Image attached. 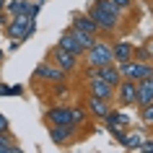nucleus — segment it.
<instances>
[{
    "label": "nucleus",
    "instance_id": "nucleus-3",
    "mask_svg": "<svg viewBox=\"0 0 153 153\" xmlns=\"http://www.w3.org/2000/svg\"><path fill=\"white\" fill-rule=\"evenodd\" d=\"M120 73L122 78H130V81H145V78H153V62H140V60H130V62H120Z\"/></svg>",
    "mask_w": 153,
    "mask_h": 153
},
{
    "label": "nucleus",
    "instance_id": "nucleus-5",
    "mask_svg": "<svg viewBox=\"0 0 153 153\" xmlns=\"http://www.w3.org/2000/svg\"><path fill=\"white\" fill-rule=\"evenodd\" d=\"M135 88H137L135 81L122 78V81L117 83V88H114V101H117L120 106H132L135 104Z\"/></svg>",
    "mask_w": 153,
    "mask_h": 153
},
{
    "label": "nucleus",
    "instance_id": "nucleus-16",
    "mask_svg": "<svg viewBox=\"0 0 153 153\" xmlns=\"http://www.w3.org/2000/svg\"><path fill=\"white\" fill-rule=\"evenodd\" d=\"M88 94H94V96H99V99H106V101H114V88L106 81H101V78L88 81Z\"/></svg>",
    "mask_w": 153,
    "mask_h": 153
},
{
    "label": "nucleus",
    "instance_id": "nucleus-2",
    "mask_svg": "<svg viewBox=\"0 0 153 153\" xmlns=\"http://www.w3.org/2000/svg\"><path fill=\"white\" fill-rule=\"evenodd\" d=\"M86 62L94 65V68H104V65L114 62V57H112V44H106L104 39H96L94 44H91L86 52Z\"/></svg>",
    "mask_w": 153,
    "mask_h": 153
},
{
    "label": "nucleus",
    "instance_id": "nucleus-26",
    "mask_svg": "<svg viewBox=\"0 0 153 153\" xmlns=\"http://www.w3.org/2000/svg\"><path fill=\"white\" fill-rule=\"evenodd\" d=\"M145 49H148V57H151V62H153V39L145 42Z\"/></svg>",
    "mask_w": 153,
    "mask_h": 153
},
{
    "label": "nucleus",
    "instance_id": "nucleus-29",
    "mask_svg": "<svg viewBox=\"0 0 153 153\" xmlns=\"http://www.w3.org/2000/svg\"><path fill=\"white\" fill-rule=\"evenodd\" d=\"M0 57H3V52H0Z\"/></svg>",
    "mask_w": 153,
    "mask_h": 153
},
{
    "label": "nucleus",
    "instance_id": "nucleus-15",
    "mask_svg": "<svg viewBox=\"0 0 153 153\" xmlns=\"http://www.w3.org/2000/svg\"><path fill=\"white\" fill-rule=\"evenodd\" d=\"M70 26H73V29H78V31H83V34H94V36H99V26L91 21L88 13H75L73 21H70Z\"/></svg>",
    "mask_w": 153,
    "mask_h": 153
},
{
    "label": "nucleus",
    "instance_id": "nucleus-6",
    "mask_svg": "<svg viewBox=\"0 0 153 153\" xmlns=\"http://www.w3.org/2000/svg\"><path fill=\"white\" fill-rule=\"evenodd\" d=\"M57 47H62V49H68L70 55H75V57H83V44H81V39H78V31L75 29H65L62 34H60V39H57Z\"/></svg>",
    "mask_w": 153,
    "mask_h": 153
},
{
    "label": "nucleus",
    "instance_id": "nucleus-27",
    "mask_svg": "<svg viewBox=\"0 0 153 153\" xmlns=\"http://www.w3.org/2000/svg\"><path fill=\"white\" fill-rule=\"evenodd\" d=\"M10 125H8V120H5V117H3V114H0V132H3V130H8Z\"/></svg>",
    "mask_w": 153,
    "mask_h": 153
},
{
    "label": "nucleus",
    "instance_id": "nucleus-13",
    "mask_svg": "<svg viewBox=\"0 0 153 153\" xmlns=\"http://www.w3.org/2000/svg\"><path fill=\"white\" fill-rule=\"evenodd\" d=\"M135 104H137V106L153 104V78L137 81V88H135Z\"/></svg>",
    "mask_w": 153,
    "mask_h": 153
},
{
    "label": "nucleus",
    "instance_id": "nucleus-1",
    "mask_svg": "<svg viewBox=\"0 0 153 153\" xmlns=\"http://www.w3.org/2000/svg\"><path fill=\"white\" fill-rule=\"evenodd\" d=\"M88 16L99 26V34H114L117 26H120L122 10L114 5L112 0H94L88 5Z\"/></svg>",
    "mask_w": 153,
    "mask_h": 153
},
{
    "label": "nucleus",
    "instance_id": "nucleus-20",
    "mask_svg": "<svg viewBox=\"0 0 153 153\" xmlns=\"http://www.w3.org/2000/svg\"><path fill=\"white\" fill-rule=\"evenodd\" d=\"M140 109V122L145 127H153V104H145V106H137Z\"/></svg>",
    "mask_w": 153,
    "mask_h": 153
},
{
    "label": "nucleus",
    "instance_id": "nucleus-28",
    "mask_svg": "<svg viewBox=\"0 0 153 153\" xmlns=\"http://www.w3.org/2000/svg\"><path fill=\"white\" fill-rule=\"evenodd\" d=\"M5 21H8V18H5V16H3V13H0V24H5Z\"/></svg>",
    "mask_w": 153,
    "mask_h": 153
},
{
    "label": "nucleus",
    "instance_id": "nucleus-30",
    "mask_svg": "<svg viewBox=\"0 0 153 153\" xmlns=\"http://www.w3.org/2000/svg\"><path fill=\"white\" fill-rule=\"evenodd\" d=\"M151 3H153V0H151Z\"/></svg>",
    "mask_w": 153,
    "mask_h": 153
},
{
    "label": "nucleus",
    "instance_id": "nucleus-11",
    "mask_svg": "<svg viewBox=\"0 0 153 153\" xmlns=\"http://www.w3.org/2000/svg\"><path fill=\"white\" fill-rule=\"evenodd\" d=\"M101 122L106 125L109 132H117V130H127L130 127V117H127V114H122L120 109H109V114H106Z\"/></svg>",
    "mask_w": 153,
    "mask_h": 153
},
{
    "label": "nucleus",
    "instance_id": "nucleus-17",
    "mask_svg": "<svg viewBox=\"0 0 153 153\" xmlns=\"http://www.w3.org/2000/svg\"><path fill=\"white\" fill-rule=\"evenodd\" d=\"M99 78H101V81H106L112 88H117V83L122 81L120 65H117V62H109V65H104V68H99Z\"/></svg>",
    "mask_w": 153,
    "mask_h": 153
},
{
    "label": "nucleus",
    "instance_id": "nucleus-14",
    "mask_svg": "<svg viewBox=\"0 0 153 153\" xmlns=\"http://www.w3.org/2000/svg\"><path fill=\"white\" fill-rule=\"evenodd\" d=\"M132 49H135V44H130V42H125V39L114 42V44H112L114 62H117V65H120V62H130V60H132Z\"/></svg>",
    "mask_w": 153,
    "mask_h": 153
},
{
    "label": "nucleus",
    "instance_id": "nucleus-4",
    "mask_svg": "<svg viewBox=\"0 0 153 153\" xmlns=\"http://www.w3.org/2000/svg\"><path fill=\"white\" fill-rule=\"evenodd\" d=\"M47 60H49L52 65H57L65 75H68V73H73V70H78V57L70 55V52H68V49H62V47H52Z\"/></svg>",
    "mask_w": 153,
    "mask_h": 153
},
{
    "label": "nucleus",
    "instance_id": "nucleus-19",
    "mask_svg": "<svg viewBox=\"0 0 153 153\" xmlns=\"http://www.w3.org/2000/svg\"><path fill=\"white\" fill-rule=\"evenodd\" d=\"M86 120H88L86 106H70V122H73V127H81Z\"/></svg>",
    "mask_w": 153,
    "mask_h": 153
},
{
    "label": "nucleus",
    "instance_id": "nucleus-10",
    "mask_svg": "<svg viewBox=\"0 0 153 153\" xmlns=\"http://www.w3.org/2000/svg\"><path fill=\"white\" fill-rule=\"evenodd\" d=\"M75 130L78 127H73V125H49V140L55 145H68L75 135Z\"/></svg>",
    "mask_w": 153,
    "mask_h": 153
},
{
    "label": "nucleus",
    "instance_id": "nucleus-18",
    "mask_svg": "<svg viewBox=\"0 0 153 153\" xmlns=\"http://www.w3.org/2000/svg\"><path fill=\"white\" fill-rule=\"evenodd\" d=\"M0 153H21L18 140L10 135L8 130H3V132H0Z\"/></svg>",
    "mask_w": 153,
    "mask_h": 153
},
{
    "label": "nucleus",
    "instance_id": "nucleus-7",
    "mask_svg": "<svg viewBox=\"0 0 153 153\" xmlns=\"http://www.w3.org/2000/svg\"><path fill=\"white\" fill-rule=\"evenodd\" d=\"M31 16H16L13 18V21H10L8 26H5V34H8L10 39H24V36H29V34H31Z\"/></svg>",
    "mask_w": 153,
    "mask_h": 153
},
{
    "label": "nucleus",
    "instance_id": "nucleus-25",
    "mask_svg": "<svg viewBox=\"0 0 153 153\" xmlns=\"http://www.w3.org/2000/svg\"><path fill=\"white\" fill-rule=\"evenodd\" d=\"M10 10H13V13H16V16H24V10H26V5H24V3H13V5H10Z\"/></svg>",
    "mask_w": 153,
    "mask_h": 153
},
{
    "label": "nucleus",
    "instance_id": "nucleus-8",
    "mask_svg": "<svg viewBox=\"0 0 153 153\" xmlns=\"http://www.w3.org/2000/svg\"><path fill=\"white\" fill-rule=\"evenodd\" d=\"M86 112H88V117H94V120H104L106 114H109V109H112V101H106V99H99V96H94V94H88L86 96Z\"/></svg>",
    "mask_w": 153,
    "mask_h": 153
},
{
    "label": "nucleus",
    "instance_id": "nucleus-22",
    "mask_svg": "<svg viewBox=\"0 0 153 153\" xmlns=\"http://www.w3.org/2000/svg\"><path fill=\"white\" fill-rule=\"evenodd\" d=\"M114 5H117V8L122 10V13H125V10H130L132 8V5H135V0H112Z\"/></svg>",
    "mask_w": 153,
    "mask_h": 153
},
{
    "label": "nucleus",
    "instance_id": "nucleus-31",
    "mask_svg": "<svg viewBox=\"0 0 153 153\" xmlns=\"http://www.w3.org/2000/svg\"><path fill=\"white\" fill-rule=\"evenodd\" d=\"M151 130H153V127H151Z\"/></svg>",
    "mask_w": 153,
    "mask_h": 153
},
{
    "label": "nucleus",
    "instance_id": "nucleus-12",
    "mask_svg": "<svg viewBox=\"0 0 153 153\" xmlns=\"http://www.w3.org/2000/svg\"><path fill=\"white\" fill-rule=\"evenodd\" d=\"M47 125H73L70 122V106H49L44 112Z\"/></svg>",
    "mask_w": 153,
    "mask_h": 153
},
{
    "label": "nucleus",
    "instance_id": "nucleus-9",
    "mask_svg": "<svg viewBox=\"0 0 153 153\" xmlns=\"http://www.w3.org/2000/svg\"><path fill=\"white\" fill-rule=\"evenodd\" d=\"M47 81V83H60V81H65V73L57 68V65H52L47 60V62H42L36 70H34V81Z\"/></svg>",
    "mask_w": 153,
    "mask_h": 153
},
{
    "label": "nucleus",
    "instance_id": "nucleus-21",
    "mask_svg": "<svg viewBox=\"0 0 153 153\" xmlns=\"http://www.w3.org/2000/svg\"><path fill=\"white\" fill-rule=\"evenodd\" d=\"M132 60H140V62H151V57H148V49H145V44H143V47H135V49H132Z\"/></svg>",
    "mask_w": 153,
    "mask_h": 153
},
{
    "label": "nucleus",
    "instance_id": "nucleus-24",
    "mask_svg": "<svg viewBox=\"0 0 153 153\" xmlns=\"http://www.w3.org/2000/svg\"><path fill=\"white\" fill-rule=\"evenodd\" d=\"M137 151H140V153H153V137H148V140H143Z\"/></svg>",
    "mask_w": 153,
    "mask_h": 153
},
{
    "label": "nucleus",
    "instance_id": "nucleus-23",
    "mask_svg": "<svg viewBox=\"0 0 153 153\" xmlns=\"http://www.w3.org/2000/svg\"><path fill=\"white\" fill-rule=\"evenodd\" d=\"M83 75H86V81H94V78H99V68H94V65H88V68L83 70Z\"/></svg>",
    "mask_w": 153,
    "mask_h": 153
}]
</instances>
